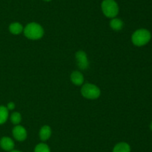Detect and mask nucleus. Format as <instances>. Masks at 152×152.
I'll return each instance as SVG.
<instances>
[{
    "label": "nucleus",
    "mask_w": 152,
    "mask_h": 152,
    "mask_svg": "<svg viewBox=\"0 0 152 152\" xmlns=\"http://www.w3.org/2000/svg\"><path fill=\"white\" fill-rule=\"evenodd\" d=\"M101 7L104 15L108 18H114L119 13V6L114 0H103Z\"/></svg>",
    "instance_id": "obj_3"
},
{
    "label": "nucleus",
    "mask_w": 152,
    "mask_h": 152,
    "mask_svg": "<svg viewBox=\"0 0 152 152\" xmlns=\"http://www.w3.org/2000/svg\"><path fill=\"white\" fill-rule=\"evenodd\" d=\"M150 128H151V131H152V122H151V125H150Z\"/></svg>",
    "instance_id": "obj_18"
},
{
    "label": "nucleus",
    "mask_w": 152,
    "mask_h": 152,
    "mask_svg": "<svg viewBox=\"0 0 152 152\" xmlns=\"http://www.w3.org/2000/svg\"><path fill=\"white\" fill-rule=\"evenodd\" d=\"M11 122L15 125H18L22 121V116L19 112H13L10 116Z\"/></svg>",
    "instance_id": "obj_14"
},
{
    "label": "nucleus",
    "mask_w": 152,
    "mask_h": 152,
    "mask_svg": "<svg viewBox=\"0 0 152 152\" xmlns=\"http://www.w3.org/2000/svg\"><path fill=\"white\" fill-rule=\"evenodd\" d=\"M12 133H13V136L15 139L19 142H22L25 140L27 138V136H28L26 129L22 125H16L13 128Z\"/></svg>",
    "instance_id": "obj_6"
},
{
    "label": "nucleus",
    "mask_w": 152,
    "mask_h": 152,
    "mask_svg": "<svg viewBox=\"0 0 152 152\" xmlns=\"http://www.w3.org/2000/svg\"><path fill=\"white\" fill-rule=\"evenodd\" d=\"M23 26L19 22H13L9 25V31L11 34H14V35L20 34L23 31Z\"/></svg>",
    "instance_id": "obj_11"
},
{
    "label": "nucleus",
    "mask_w": 152,
    "mask_h": 152,
    "mask_svg": "<svg viewBox=\"0 0 152 152\" xmlns=\"http://www.w3.org/2000/svg\"><path fill=\"white\" fill-rule=\"evenodd\" d=\"M45 1H51V0H44Z\"/></svg>",
    "instance_id": "obj_19"
},
{
    "label": "nucleus",
    "mask_w": 152,
    "mask_h": 152,
    "mask_svg": "<svg viewBox=\"0 0 152 152\" xmlns=\"http://www.w3.org/2000/svg\"><path fill=\"white\" fill-rule=\"evenodd\" d=\"M15 143L11 138L8 137H3L0 139V147L6 151H11L13 150Z\"/></svg>",
    "instance_id": "obj_7"
},
{
    "label": "nucleus",
    "mask_w": 152,
    "mask_h": 152,
    "mask_svg": "<svg viewBox=\"0 0 152 152\" xmlns=\"http://www.w3.org/2000/svg\"><path fill=\"white\" fill-rule=\"evenodd\" d=\"M24 34L30 40H39L44 35V29L37 22H31L28 24L23 30Z\"/></svg>",
    "instance_id": "obj_1"
},
{
    "label": "nucleus",
    "mask_w": 152,
    "mask_h": 152,
    "mask_svg": "<svg viewBox=\"0 0 152 152\" xmlns=\"http://www.w3.org/2000/svg\"><path fill=\"white\" fill-rule=\"evenodd\" d=\"M71 80L74 84L77 85V86H80L84 82V77L80 72L74 71L71 73Z\"/></svg>",
    "instance_id": "obj_8"
},
{
    "label": "nucleus",
    "mask_w": 152,
    "mask_h": 152,
    "mask_svg": "<svg viewBox=\"0 0 152 152\" xmlns=\"http://www.w3.org/2000/svg\"><path fill=\"white\" fill-rule=\"evenodd\" d=\"M34 152H50V149L45 143H39L35 147Z\"/></svg>",
    "instance_id": "obj_15"
},
{
    "label": "nucleus",
    "mask_w": 152,
    "mask_h": 152,
    "mask_svg": "<svg viewBox=\"0 0 152 152\" xmlns=\"http://www.w3.org/2000/svg\"><path fill=\"white\" fill-rule=\"evenodd\" d=\"M151 38V34L149 31L144 28L137 30L132 34V40L134 45L137 46H142L150 41Z\"/></svg>",
    "instance_id": "obj_2"
},
{
    "label": "nucleus",
    "mask_w": 152,
    "mask_h": 152,
    "mask_svg": "<svg viewBox=\"0 0 152 152\" xmlns=\"http://www.w3.org/2000/svg\"><path fill=\"white\" fill-rule=\"evenodd\" d=\"M8 110L4 106H0V125H2L7 120L8 118Z\"/></svg>",
    "instance_id": "obj_13"
},
{
    "label": "nucleus",
    "mask_w": 152,
    "mask_h": 152,
    "mask_svg": "<svg viewBox=\"0 0 152 152\" xmlns=\"http://www.w3.org/2000/svg\"><path fill=\"white\" fill-rule=\"evenodd\" d=\"M76 60L77 61L79 68L81 69H86L89 66V61L88 60L87 55L83 51H79L76 53Z\"/></svg>",
    "instance_id": "obj_5"
},
{
    "label": "nucleus",
    "mask_w": 152,
    "mask_h": 152,
    "mask_svg": "<svg viewBox=\"0 0 152 152\" xmlns=\"http://www.w3.org/2000/svg\"><path fill=\"white\" fill-rule=\"evenodd\" d=\"M52 131L48 125H44L39 131V138L42 141H47L50 137Z\"/></svg>",
    "instance_id": "obj_9"
},
{
    "label": "nucleus",
    "mask_w": 152,
    "mask_h": 152,
    "mask_svg": "<svg viewBox=\"0 0 152 152\" xmlns=\"http://www.w3.org/2000/svg\"><path fill=\"white\" fill-rule=\"evenodd\" d=\"M81 94L88 99H96L100 95L101 91L97 86L88 83L82 86Z\"/></svg>",
    "instance_id": "obj_4"
},
{
    "label": "nucleus",
    "mask_w": 152,
    "mask_h": 152,
    "mask_svg": "<svg viewBox=\"0 0 152 152\" xmlns=\"http://www.w3.org/2000/svg\"><path fill=\"white\" fill-rule=\"evenodd\" d=\"M6 107H7L8 110H13L15 108V104L13 102H9Z\"/></svg>",
    "instance_id": "obj_16"
},
{
    "label": "nucleus",
    "mask_w": 152,
    "mask_h": 152,
    "mask_svg": "<svg viewBox=\"0 0 152 152\" xmlns=\"http://www.w3.org/2000/svg\"><path fill=\"white\" fill-rule=\"evenodd\" d=\"M110 26L114 31H120L123 27V22L118 18H113L110 22Z\"/></svg>",
    "instance_id": "obj_12"
},
{
    "label": "nucleus",
    "mask_w": 152,
    "mask_h": 152,
    "mask_svg": "<svg viewBox=\"0 0 152 152\" xmlns=\"http://www.w3.org/2000/svg\"><path fill=\"white\" fill-rule=\"evenodd\" d=\"M113 152H131V147L127 142H121L114 146Z\"/></svg>",
    "instance_id": "obj_10"
},
{
    "label": "nucleus",
    "mask_w": 152,
    "mask_h": 152,
    "mask_svg": "<svg viewBox=\"0 0 152 152\" xmlns=\"http://www.w3.org/2000/svg\"><path fill=\"white\" fill-rule=\"evenodd\" d=\"M10 152H22V151H18V150H13Z\"/></svg>",
    "instance_id": "obj_17"
}]
</instances>
